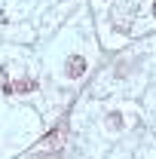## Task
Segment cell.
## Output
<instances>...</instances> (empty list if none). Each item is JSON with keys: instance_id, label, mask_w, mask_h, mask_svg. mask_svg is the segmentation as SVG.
<instances>
[{"instance_id": "6da1fadb", "label": "cell", "mask_w": 156, "mask_h": 159, "mask_svg": "<svg viewBox=\"0 0 156 159\" xmlns=\"http://www.w3.org/2000/svg\"><path fill=\"white\" fill-rule=\"evenodd\" d=\"M58 138H61V132H58V129H55V132H52L49 138H46V141H43V144H40V153H43V150H52V147L58 144Z\"/></svg>"}, {"instance_id": "7a4b0ae2", "label": "cell", "mask_w": 156, "mask_h": 159, "mask_svg": "<svg viewBox=\"0 0 156 159\" xmlns=\"http://www.w3.org/2000/svg\"><path fill=\"white\" fill-rule=\"evenodd\" d=\"M83 70H86V61H83V58H80V55H77V58L71 61V77H80Z\"/></svg>"}, {"instance_id": "3957f363", "label": "cell", "mask_w": 156, "mask_h": 159, "mask_svg": "<svg viewBox=\"0 0 156 159\" xmlns=\"http://www.w3.org/2000/svg\"><path fill=\"white\" fill-rule=\"evenodd\" d=\"M19 89L21 92H31V89H37V83L34 80H25V83H19Z\"/></svg>"}, {"instance_id": "277c9868", "label": "cell", "mask_w": 156, "mask_h": 159, "mask_svg": "<svg viewBox=\"0 0 156 159\" xmlns=\"http://www.w3.org/2000/svg\"><path fill=\"white\" fill-rule=\"evenodd\" d=\"M153 16H156V3H153Z\"/></svg>"}]
</instances>
